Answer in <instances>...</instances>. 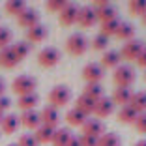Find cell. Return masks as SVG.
Returning a JSON list of instances; mask_svg holds the SVG:
<instances>
[{"label": "cell", "mask_w": 146, "mask_h": 146, "mask_svg": "<svg viewBox=\"0 0 146 146\" xmlns=\"http://www.w3.org/2000/svg\"><path fill=\"white\" fill-rule=\"evenodd\" d=\"M137 75H135V69L131 66H118L114 69V75H112V81H114L116 88H129V86L135 82Z\"/></svg>", "instance_id": "obj_1"}, {"label": "cell", "mask_w": 146, "mask_h": 146, "mask_svg": "<svg viewBox=\"0 0 146 146\" xmlns=\"http://www.w3.org/2000/svg\"><path fill=\"white\" fill-rule=\"evenodd\" d=\"M90 47V41L84 34H71L66 41V49L71 56H82Z\"/></svg>", "instance_id": "obj_2"}, {"label": "cell", "mask_w": 146, "mask_h": 146, "mask_svg": "<svg viewBox=\"0 0 146 146\" xmlns=\"http://www.w3.org/2000/svg\"><path fill=\"white\" fill-rule=\"evenodd\" d=\"M49 101H51V107L58 109V107H66V105L71 101V90H69V86L66 84H58L54 86L51 92H49Z\"/></svg>", "instance_id": "obj_3"}, {"label": "cell", "mask_w": 146, "mask_h": 146, "mask_svg": "<svg viewBox=\"0 0 146 146\" xmlns=\"http://www.w3.org/2000/svg\"><path fill=\"white\" fill-rule=\"evenodd\" d=\"M11 90L21 98V96L26 94H34L36 90V79L30 77V75H19V77L13 79L11 82Z\"/></svg>", "instance_id": "obj_4"}, {"label": "cell", "mask_w": 146, "mask_h": 146, "mask_svg": "<svg viewBox=\"0 0 146 146\" xmlns=\"http://www.w3.org/2000/svg\"><path fill=\"white\" fill-rule=\"evenodd\" d=\"M92 8H94L96 15H98V23H105V21H111V19L118 17L116 8L111 2H107V0H98V2H94Z\"/></svg>", "instance_id": "obj_5"}, {"label": "cell", "mask_w": 146, "mask_h": 146, "mask_svg": "<svg viewBox=\"0 0 146 146\" xmlns=\"http://www.w3.org/2000/svg\"><path fill=\"white\" fill-rule=\"evenodd\" d=\"M82 77H84L86 84H99L105 77V71H103V68H101V64L88 62V64L82 68Z\"/></svg>", "instance_id": "obj_6"}, {"label": "cell", "mask_w": 146, "mask_h": 146, "mask_svg": "<svg viewBox=\"0 0 146 146\" xmlns=\"http://www.w3.org/2000/svg\"><path fill=\"white\" fill-rule=\"evenodd\" d=\"M60 58H62V54L56 47H45V49H41L39 54H38V62L43 68H54V66L60 62Z\"/></svg>", "instance_id": "obj_7"}, {"label": "cell", "mask_w": 146, "mask_h": 146, "mask_svg": "<svg viewBox=\"0 0 146 146\" xmlns=\"http://www.w3.org/2000/svg\"><path fill=\"white\" fill-rule=\"evenodd\" d=\"M142 51H144V43L139 41V39H131V41H127L124 47H122L120 56L124 58V60H127V62H133V60H137L139 56H141Z\"/></svg>", "instance_id": "obj_8"}, {"label": "cell", "mask_w": 146, "mask_h": 146, "mask_svg": "<svg viewBox=\"0 0 146 146\" xmlns=\"http://www.w3.org/2000/svg\"><path fill=\"white\" fill-rule=\"evenodd\" d=\"M96 23H98V15H96L92 6H82V8H79V13H77V25L79 26L90 28Z\"/></svg>", "instance_id": "obj_9"}, {"label": "cell", "mask_w": 146, "mask_h": 146, "mask_svg": "<svg viewBox=\"0 0 146 146\" xmlns=\"http://www.w3.org/2000/svg\"><path fill=\"white\" fill-rule=\"evenodd\" d=\"M105 133V125L99 118H88V120L82 124V135H88V137L99 139Z\"/></svg>", "instance_id": "obj_10"}, {"label": "cell", "mask_w": 146, "mask_h": 146, "mask_svg": "<svg viewBox=\"0 0 146 146\" xmlns=\"http://www.w3.org/2000/svg\"><path fill=\"white\" fill-rule=\"evenodd\" d=\"M17 25L23 26V28H26V30L32 28V26H36V25H39V11L34 9V8H26L17 17Z\"/></svg>", "instance_id": "obj_11"}, {"label": "cell", "mask_w": 146, "mask_h": 146, "mask_svg": "<svg viewBox=\"0 0 146 146\" xmlns=\"http://www.w3.org/2000/svg\"><path fill=\"white\" fill-rule=\"evenodd\" d=\"M39 116H41V124L43 125H49V127L58 129V124H60V114H58V109L47 105V107L41 109Z\"/></svg>", "instance_id": "obj_12"}, {"label": "cell", "mask_w": 146, "mask_h": 146, "mask_svg": "<svg viewBox=\"0 0 146 146\" xmlns=\"http://www.w3.org/2000/svg\"><path fill=\"white\" fill-rule=\"evenodd\" d=\"M77 13H79V8L71 2H68V6L58 13V21H60L62 26H71L77 23Z\"/></svg>", "instance_id": "obj_13"}, {"label": "cell", "mask_w": 146, "mask_h": 146, "mask_svg": "<svg viewBox=\"0 0 146 146\" xmlns=\"http://www.w3.org/2000/svg\"><path fill=\"white\" fill-rule=\"evenodd\" d=\"M112 112H114V103H112V99H111V98L103 96V98L99 99V101H96L94 114L98 116L99 120H101V118H107V116H111Z\"/></svg>", "instance_id": "obj_14"}, {"label": "cell", "mask_w": 146, "mask_h": 146, "mask_svg": "<svg viewBox=\"0 0 146 146\" xmlns=\"http://www.w3.org/2000/svg\"><path fill=\"white\" fill-rule=\"evenodd\" d=\"M49 36V30H47V26H43L41 23L36 26H32V28H28L26 30V41L28 43H41L45 41Z\"/></svg>", "instance_id": "obj_15"}, {"label": "cell", "mask_w": 146, "mask_h": 146, "mask_svg": "<svg viewBox=\"0 0 146 146\" xmlns=\"http://www.w3.org/2000/svg\"><path fill=\"white\" fill-rule=\"evenodd\" d=\"M19 122H21L26 129L36 131V129L41 125V116H39V112H36V111H25L21 116H19Z\"/></svg>", "instance_id": "obj_16"}, {"label": "cell", "mask_w": 146, "mask_h": 146, "mask_svg": "<svg viewBox=\"0 0 146 146\" xmlns=\"http://www.w3.org/2000/svg\"><path fill=\"white\" fill-rule=\"evenodd\" d=\"M17 64H19V58H17V54H15V51H13L11 45L0 51V66H2V68L11 69V68H15Z\"/></svg>", "instance_id": "obj_17"}, {"label": "cell", "mask_w": 146, "mask_h": 146, "mask_svg": "<svg viewBox=\"0 0 146 146\" xmlns=\"http://www.w3.org/2000/svg\"><path fill=\"white\" fill-rule=\"evenodd\" d=\"M131 96H133L131 88H114L111 99H112V103H114V105L125 107V105H129V101H131Z\"/></svg>", "instance_id": "obj_18"}, {"label": "cell", "mask_w": 146, "mask_h": 146, "mask_svg": "<svg viewBox=\"0 0 146 146\" xmlns=\"http://www.w3.org/2000/svg\"><path fill=\"white\" fill-rule=\"evenodd\" d=\"M19 125H21V122H19L17 114H6L4 118H2L0 129H2V133H4V135H13L19 129Z\"/></svg>", "instance_id": "obj_19"}, {"label": "cell", "mask_w": 146, "mask_h": 146, "mask_svg": "<svg viewBox=\"0 0 146 146\" xmlns=\"http://www.w3.org/2000/svg\"><path fill=\"white\" fill-rule=\"evenodd\" d=\"M86 120H88V116H86L84 112H81L79 109H75V107L66 112V122H68L69 125H73V127H79V125L82 127V124H84Z\"/></svg>", "instance_id": "obj_20"}, {"label": "cell", "mask_w": 146, "mask_h": 146, "mask_svg": "<svg viewBox=\"0 0 146 146\" xmlns=\"http://www.w3.org/2000/svg\"><path fill=\"white\" fill-rule=\"evenodd\" d=\"M54 127H49V125H39L38 129H36V141H38V144H47V142H52V137H54Z\"/></svg>", "instance_id": "obj_21"}, {"label": "cell", "mask_w": 146, "mask_h": 146, "mask_svg": "<svg viewBox=\"0 0 146 146\" xmlns=\"http://www.w3.org/2000/svg\"><path fill=\"white\" fill-rule=\"evenodd\" d=\"M129 107L135 109L139 114L146 112V90L133 92V96H131V101H129Z\"/></svg>", "instance_id": "obj_22"}, {"label": "cell", "mask_w": 146, "mask_h": 146, "mask_svg": "<svg viewBox=\"0 0 146 146\" xmlns=\"http://www.w3.org/2000/svg\"><path fill=\"white\" fill-rule=\"evenodd\" d=\"M39 103V98H38V94H26V96H21V98L17 99V107L21 109L23 112L25 111H34L36 109V105Z\"/></svg>", "instance_id": "obj_23"}, {"label": "cell", "mask_w": 146, "mask_h": 146, "mask_svg": "<svg viewBox=\"0 0 146 146\" xmlns=\"http://www.w3.org/2000/svg\"><path fill=\"white\" fill-rule=\"evenodd\" d=\"M120 60H122V56L118 51H105L103 56H101V68H118L120 66Z\"/></svg>", "instance_id": "obj_24"}, {"label": "cell", "mask_w": 146, "mask_h": 146, "mask_svg": "<svg viewBox=\"0 0 146 146\" xmlns=\"http://www.w3.org/2000/svg\"><path fill=\"white\" fill-rule=\"evenodd\" d=\"M75 109H79L81 112H84L86 116L88 114H94V109H96V101L92 98H88V96H79L77 101H75Z\"/></svg>", "instance_id": "obj_25"}, {"label": "cell", "mask_w": 146, "mask_h": 146, "mask_svg": "<svg viewBox=\"0 0 146 146\" xmlns=\"http://www.w3.org/2000/svg\"><path fill=\"white\" fill-rule=\"evenodd\" d=\"M120 25H122V21L118 17H116V19H111V21H105V23H99V34L107 36V38L116 36V32H118Z\"/></svg>", "instance_id": "obj_26"}, {"label": "cell", "mask_w": 146, "mask_h": 146, "mask_svg": "<svg viewBox=\"0 0 146 146\" xmlns=\"http://www.w3.org/2000/svg\"><path fill=\"white\" fill-rule=\"evenodd\" d=\"M73 133L69 131V127H58L54 131V137H52V146H68V142L71 141Z\"/></svg>", "instance_id": "obj_27"}, {"label": "cell", "mask_w": 146, "mask_h": 146, "mask_svg": "<svg viewBox=\"0 0 146 146\" xmlns=\"http://www.w3.org/2000/svg\"><path fill=\"white\" fill-rule=\"evenodd\" d=\"M139 112L135 111V109H131L129 105H125V107H120V111H118V122L120 124H135V120H137Z\"/></svg>", "instance_id": "obj_28"}, {"label": "cell", "mask_w": 146, "mask_h": 146, "mask_svg": "<svg viewBox=\"0 0 146 146\" xmlns=\"http://www.w3.org/2000/svg\"><path fill=\"white\" fill-rule=\"evenodd\" d=\"M114 38H118L120 41H125V43L131 41V39H135V26L131 25V23H122Z\"/></svg>", "instance_id": "obj_29"}, {"label": "cell", "mask_w": 146, "mask_h": 146, "mask_svg": "<svg viewBox=\"0 0 146 146\" xmlns=\"http://www.w3.org/2000/svg\"><path fill=\"white\" fill-rule=\"evenodd\" d=\"M25 9H26V4L23 0H8L4 4V11L8 15H13V17H19Z\"/></svg>", "instance_id": "obj_30"}, {"label": "cell", "mask_w": 146, "mask_h": 146, "mask_svg": "<svg viewBox=\"0 0 146 146\" xmlns=\"http://www.w3.org/2000/svg\"><path fill=\"white\" fill-rule=\"evenodd\" d=\"M98 146H122V139H120V135L105 131V133L99 137Z\"/></svg>", "instance_id": "obj_31"}, {"label": "cell", "mask_w": 146, "mask_h": 146, "mask_svg": "<svg viewBox=\"0 0 146 146\" xmlns=\"http://www.w3.org/2000/svg\"><path fill=\"white\" fill-rule=\"evenodd\" d=\"M127 9L133 17H142L146 13V0H131L127 4Z\"/></svg>", "instance_id": "obj_32"}, {"label": "cell", "mask_w": 146, "mask_h": 146, "mask_svg": "<svg viewBox=\"0 0 146 146\" xmlns=\"http://www.w3.org/2000/svg\"><path fill=\"white\" fill-rule=\"evenodd\" d=\"M82 94L92 98L94 101H99V99L103 98V88H101V84H86Z\"/></svg>", "instance_id": "obj_33"}, {"label": "cell", "mask_w": 146, "mask_h": 146, "mask_svg": "<svg viewBox=\"0 0 146 146\" xmlns=\"http://www.w3.org/2000/svg\"><path fill=\"white\" fill-rule=\"evenodd\" d=\"M13 41V32L9 26H0V51L9 47Z\"/></svg>", "instance_id": "obj_34"}, {"label": "cell", "mask_w": 146, "mask_h": 146, "mask_svg": "<svg viewBox=\"0 0 146 146\" xmlns=\"http://www.w3.org/2000/svg\"><path fill=\"white\" fill-rule=\"evenodd\" d=\"M13 51H15V54H17L19 62L25 60L26 56H28V51H30V43L28 41H17V43H11Z\"/></svg>", "instance_id": "obj_35"}, {"label": "cell", "mask_w": 146, "mask_h": 146, "mask_svg": "<svg viewBox=\"0 0 146 146\" xmlns=\"http://www.w3.org/2000/svg\"><path fill=\"white\" fill-rule=\"evenodd\" d=\"M92 49L94 51H107V45H109V38L107 36H103V34H98V36H94L92 38Z\"/></svg>", "instance_id": "obj_36"}, {"label": "cell", "mask_w": 146, "mask_h": 146, "mask_svg": "<svg viewBox=\"0 0 146 146\" xmlns=\"http://www.w3.org/2000/svg\"><path fill=\"white\" fill-rule=\"evenodd\" d=\"M66 6H68L66 0H49V2H45V9L49 13H60Z\"/></svg>", "instance_id": "obj_37"}, {"label": "cell", "mask_w": 146, "mask_h": 146, "mask_svg": "<svg viewBox=\"0 0 146 146\" xmlns=\"http://www.w3.org/2000/svg\"><path fill=\"white\" fill-rule=\"evenodd\" d=\"M17 146H39V144H38V141H36V137L32 133H25V135L19 137Z\"/></svg>", "instance_id": "obj_38"}, {"label": "cell", "mask_w": 146, "mask_h": 146, "mask_svg": "<svg viewBox=\"0 0 146 146\" xmlns=\"http://www.w3.org/2000/svg\"><path fill=\"white\" fill-rule=\"evenodd\" d=\"M135 129H137V133H142L146 135V112H142V114L137 116V120H135Z\"/></svg>", "instance_id": "obj_39"}, {"label": "cell", "mask_w": 146, "mask_h": 146, "mask_svg": "<svg viewBox=\"0 0 146 146\" xmlns=\"http://www.w3.org/2000/svg\"><path fill=\"white\" fill-rule=\"evenodd\" d=\"M79 141H81V146H98V141H99V139L88 137V135H81V137H79Z\"/></svg>", "instance_id": "obj_40"}, {"label": "cell", "mask_w": 146, "mask_h": 146, "mask_svg": "<svg viewBox=\"0 0 146 146\" xmlns=\"http://www.w3.org/2000/svg\"><path fill=\"white\" fill-rule=\"evenodd\" d=\"M9 107H11V99H9L8 96H2V98H0V112L4 114Z\"/></svg>", "instance_id": "obj_41"}, {"label": "cell", "mask_w": 146, "mask_h": 146, "mask_svg": "<svg viewBox=\"0 0 146 146\" xmlns=\"http://www.w3.org/2000/svg\"><path fill=\"white\" fill-rule=\"evenodd\" d=\"M135 62H137V66H139V68L146 69V47H144V51L141 52V56H139V58H137Z\"/></svg>", "instance_id": "obj_42"}, {"label": "cell", "mask_w": 146, "mask_h": 146, "mask_svg": "<svg viewBox=\"0 0 146 146\" xmlns=\"http://www.w3.org/2000/svg\"><path fill=\"white\" fill-rule=\"evenodd\" d=\"M68 146H81V141H79V137H71V141L68 142Z\"/></svg>", "instance_id": "obj_43"}, {"label": "cell", "mask_w": 146, "mask_h": 146, "mask_svg": "<svg viewBox=\"0 0 146 146\" xmlns=\"http://www.w3.org/2000/svg\"><path fill=\"white\" fill-rule=\"evenodd\" d=\"M4 92H6V82H4V79L0 77V98L4 96Z\"/></svg>", "instance_id": "obj_44"}, {"label": "cell", "mask_w": 146, "mask_h": 146, "mask_svg": "<svg viewBox=\"0 0 146 146\" xmlns=\"http://www.w3.org/2000/svg\"><path fill=\"white\" fill-rule=\"evenodd\" d=\"M133 146H146V139H142V141H137Z\"/></svg>", "instance_id": "obj_45"}, {"label": "cell", "mask_w": 146, "mask_h": 146, "mask_svg": "<svg viewBox=\"0 0 146 146\" xmlns=\"http://www.w3.org/2000/svg\"><path fill=\"white\" fill-rule=\"evenodd\" d=\"M141 19H142V25H144V26H146V13H144V15H142V17H141Z\"/></svg>", "instance_id": "obj_46"}, {"label": "cell", "mask_w": 146, "mask_h": 146, "mask_svg": "<svg viewBox=\"0 0 146 146\" xmlns=\"http://www.w3.org/2000/svg\"><path fill=\"white\" fill-rule=\"evenodd\" d=\"M2 118H4V114H2V112H0V124H2Z\"/></svg>", "instance_id": "obj_47"}, {"label": "cell", "mask_w": 146, "mask_h": 146, "mask_svg": "<svg viewBox=\"0 0 146 146\" xmlns=\"http://www.w3.org/2000/svg\"><path fill=\"white\" fill-rule=\"evenodd\" d=\"M8 146H17V144H8Z\"/></svg>", "instance_id": "obj_48"}, {"label": "cell", "mask_w": 146, "mask_h": 146, "mask_svg": "<svg viewBox=\"0 0 146 146\" xmlns=\"http://www.w3.org/2000/svg\"><path fill=\"white\" fill-rule=\"evenodd\" d=\"M144 81H146V71H144Z\"/></svg>", "instance_id": "obj_49"}]
</instances>
